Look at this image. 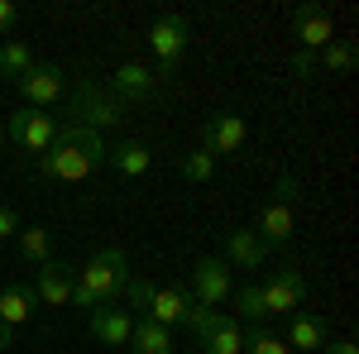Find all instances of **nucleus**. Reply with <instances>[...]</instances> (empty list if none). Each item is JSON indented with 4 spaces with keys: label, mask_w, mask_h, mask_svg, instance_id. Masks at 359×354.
<instances>
[{
    "label": "nucleus",
    "mask_w": 359,
    "mask_h": 354,
    "mask_svg": "<svg viewBox=\"0 0 359 354\" xmlns=\"http://www.w3.org/2000/svg\"><path fill=\"white\" fill-rule=\"evenodd\" d=\"M101 163H106L101 135H91L82 125H57V139L39 158V177L43 182H86Z\"/></svg>",
    "instance_id": "f257e3e1"
},
{
    "label": "nucleus",
    "mask_w": 359,
    "mask_h": 354,
    "mask_svg": "<svg viewBox=\"0 0 359 354\" xmlns=\"http://www.w3.org/2000/svg\"><path fill=\"white\" fill-rule=\"evenodd\" d=\"M130 254L125 249H96L91 259H86L82 268H77V282H72V306H82V311H96V306H115V301L125 297V287H130Z\"/></svg>",
    "instance_id": "f03ea898"
},
{
    "label": "nucleus",
    "mask_w": 359,
    "mask_h": 354,
    "mask_svg": "<svg viewBox=\"0 0 359 354\" xmlns=\"http://www.w3.org/2000/svg\"><path fill=\"white\" fill-rule=\"evenodd\" d=\"M125 101H115L111 86L101 82H77L72 86V101H67V125H82L91 135H101V130H120L125 125Z\"/></svg>",
    "instance_id": "7ed1b4c3"
},
{
    "label": "nucleus",
    "mask_w": 359,
    "mask_h": 354,
    "mask_svg": "<svg viewBox=\"0 0 359 354\" xmlns=\"http://www.w3.org/2000/svg\"><path fill=\"white\" fill-rule=\"evenodd\" d=\"M144 39H149V53H154V77L158 82H172L177 77V62L187 53V43H192V25L182 15H163V20L149 25Z\"/></svg>",
    "instance_id": "20e7f679"
},
{
    "label": "nucleus",
    "mask_w": 359,
    "mask_h": 354,
    "mask_svg": "<svg viewBox=\"0 0 359 354\" xmlns=\"http://www.w3.org/2000/svg\"><path fill=\"white\" fill-rule=\"evenodd\" d=\"M5 139H10L20 154H34V158H43V154H48V144L57 139V115L20 106L15 115H5Z\"/></svg>",
    "instance_id": "39448f33"
},
{
    "label": "nucleus",
    "mask_w": 359,
    "mask_h": 354,
    "mask_svg": "<svg viewBox=\"0 0 359 354\" xmlns=\"http://www.w3.org/2000/svg\"><path fill=\"white\" fill-rule=\"evenodd\" d=\"M230 292H235V268H230L225 259H201L192 268V292H187V297H192L196 306L216 311V306L230 301Z\"/></svg>",
    "instance_id": "423d86ee"
},
{
    "label": "nucleus",
    "mask_w": 359,
    "mask_h": 354,
    "mask_svg": "<svg viewBox=\"0 0 359 354\" xmlns=\"http://www.w3.org/2000/svg\"><path fill=\"white\" fill-rule=\"evenodd\" d=\"M15 86H20V101H25L29 110H48L57 96L67 91V72L53 67V62H34Z\"/></svg>",
    "instance_id": "0eeeda50"
},
{
    "label": "nucleus",
    "mask_w": 359,
    "mask_h": 354,
    "mask_svg": "<svg viewBox=\"0 0 359 354\" xmlns=\"http://www.w3.org/2000/svg\"><path fill=\"white\" fill-rule=\"evenodd\" d=\"M292 39H297V48H306V53H321V48L335 39L331 10H326V5H316V0L297 5V10H292Z\"/></svg>",
    "instance_id": "6e6552de"
},
{
    "label": "nucleus",
    "mask_w": 359,
    "mask_h": 354,
    "mask_svg": "<svg viewBox=\"0 0 359 354\" xmlns=\"http://www.w3.org/2000/svg\"><path fill=\"white\" fill-rule=\"evenodd\" d=\"M259 292H264V311H269V316H292L306 297V278L297 268H273V278H269Z\"/></svg>",
    "instance_id": "1a4fd4ad"
},
{
    "label": "nucleus",
    "mask_w": 359,
    "mask_h": 354,
    "mask_svg": "<svg viewBox=\"0 0 359 354\" xmlns=\"http://www.w3.org/2000/svg\"><path fill=\"white\" fill-rule=\"evenodd\" d=\"M245 139H249V130H245V120L235 115V110H216L206 125H201V149L206 154H240L245 149Z\"/></svg>",
    "instance_id": "9d476101"
},
{
    "label": "nucleus",
    "mask_w": 359,
    "mask_h": 354,
    "mask_svg": "<svg viewBox=\"0 0 359 354\" xmlns=\"http://www.w3.org/2000/svg\"><path fill=\"white\" fill-rule=\"evenodd\" d=\"M34 297L43 306H72V282H77V264H62V259H48L43 268H34Z\"/></svg>",
    "instance_id": "9b49d317"
},
{
    "label": "nucleus",
    "mask_w": 359,
    "mask_h": 354,
    "mask_svg": "<svg viewBox=\"0 0 359 354\" xmlns=\"http://www.w3.org/2000/svg\"><path fill=\"white\" fill-rule=\"evenodd\" d=\"M254 235L269 249L292 245V235H297V211H292V201H287V196H273V201L259 211V220H254Z\"/></svg>",
    "instance_id": "f8f14e48"
},
{
    "label": "nucleus",
    "mask_w": 359,
    "mask_h": 354,
    "mask_svg": "<svg viewBox=\"0 0 359 354\" xmlns=\"http://www.w3.org/2000/svg\"><path fill=\"white\" fill-rule=\"evenodd\" d=\"M158 77H154V67H144V62H120L111 77V96L115 101H125V106H135V101H154L158 96Z\"/></svg>",
    "instance_id": "ddd939ff"
},
{
    "label": "nucleus",
    "mask_w": 359,
    "mask_h": 354,
    "mask_svg": "<svg viewBox=\"0 0 359 354\" xmlns=\"http://www.w3.org/2000/svg\"><path fill=\"white\" fill-rule=\"evenodd\" d=\"M86 326L101 345H130V330H135V316L125 306H96L86 311Z\"/></svg>",
    "instance_id": "4468645a"
},
{
    "label": "nucleus",
    "mask_w": 359,
    "mask_h": 354,
    "mask_svg": "<svg viewBox=\"0 0 359 354\" xmlns=\"http://www.w3.org/2000/svg\"><path fill=\"white\" fill-rule=\"evenodd\" d=\"M287 350L292 354H316L326 340H331V330H326V321L321 316H311V311H292V326H287Z\"/></svg>",
    "instance_id": "2eb2a0df"
},
{
    "label": "nucleus",
    "mask_w": 359,
    "mask_h": 354,
    "mask_svg": "<svg viewBox=\"0 0 359 354\" xmlns=\"http://www.w3.org/2000/svg\"><path fill=\"white\" fill-rule=\"evenodd\" d=\"M264 259H269V245L254 230H230L225 235V264L230 268H264Z\"/></svg>",
    "instance_id": "dca6fc26"
},
{
    "label": "nucleus",
    "mask_w": 359,
    "mask_h": 354,
    "mask_svg": "<svg viewBox=\"0 0 359 354\" xmlns=\"http://www.w3.org/2000/svg\"><path fill=\"white\" fill-rule=\"evenodd\" d=\"M106 163L115 172H125V177H144L149 168H154V154H149V144H139V139H120L106 149Z\"/></svg>",
    "instance_id": "f3484780"
},
{
    "label": "nucleus",
    "mask_w": 359,
    "mask_h": 354,
    "mask_svg": "<svg viewBox=\"0 0 359 354\" xmlns=\"http://www.w3.org/2000/svg\"><path fill=\"white\" fill-rule=\"evenodd\" d=\"M34 306H39V297H34V287H20V282H10L5 292H0V326L20 330L34 316Z\"/></svg>",
    "instance_id": "a211bd4d"
},
{
    "label": "nucleus",
    "mask_w": 359,
    "mask_h": 354,
    "mask_svg": "<svg viewBox=\"0 0 359 354\" xmlns=\"http://www.w3.org/2000/svg\"><path fill=\"white\" fill-rule=\"evenodd\" d=\"M187 306H192V297H187V292H172V287H158L144 316H149V321H158V326H168V330H172V326H182V316H187Z\"/></svg>",
    "instance_id": "6ab92c4d"
},
{
    "label": "nucleus",
    "mask_w": 359,
    "mask_h": 354,
    "mask_svg": "<svg viewBox=\"0 0 359 354\" xmlns=\"http://www.w3.org/2000/svg\"><path fill=\"white\" fill-rule=\"evenodd\" d=\"M130 350L135 354H172V330L149 321V316H139L135 330H130Z\"/></svg>",
    "instance_id": "aec40b11"
},
{
    "label": "nucleus",
    "mask_w": 359,
    "mask_h": 354,
    "mask_svg": "<svg viewBox=\"0 0 359 354\" xmlns=\"http://www.w3.org/2000/svg\"><path fill=\"white\" fill-rule=\"evenodd\" d=\"M15 245H20V259H25L29 268H43L53 259V245H48V230L43 225H20Z\"/></svg>",
    "instance_id": "412c9836"
},
{
    "label": "nucleus",
    "mask_w": 359,
    "mask_h": 354,
    "mask_svg": "<svg viewBox=\"0 0 359 354\" xmlns=\"http://www.w3.org/2000/svg\"><path fill=\"white\" fill-rule=\"evenodd\" d=\"M316 67H326L331 77H350V72H355V43H350V39H331V43L316 53Z\"/></svg>",
    "instance_id": "4be33fe9"
},
{
    "label": "nucleus",
    "mask_w": 359,
    "mask_h": 354,
    "mask_svg": "<svg viewBox=\"0 0 359 354\" xmlns=\"http://www.w3.org/2000/svg\"><path fill=\"white\" fill-rule=\"evenodd\" d=\"M29 67H34V53H29V43H25V39H5V43H0V77L20 82Z\"/></svg>",
    "instance_id": "5701e85b"
},
{
    "label": "nucleus",
    "mask_w": 359,
    "mask_h": 354,
    "mask_svg": "<svg viewBox=\"0 0 359 354\" xmlns=\"http://www.w3.org/2000/svg\"><path fill=\"white\" fill-rule=\"evenodd\" d=\"M177 172H182L187 182L201 187V182H211V177H216V154H206V149L196 144V149H187V154H177Z\"/></svg>",
    "instance_id": "b1692460"
},
{
    "label": "nucleus",
    "mask_w": 359,
    "mask_h": 354,
    "mask_svg": "<svg viewBox=\"0 0 359 354\" xmlns=\"http://www.w3.org/2000/svg\"><path fill=\"white\" fill-rule=\"evenodd\" d=\"M230 301H235V316H240V321L264 326V316H269V311H264V292H259L254 282H249V287H235V292H230Z\"/></svg>",
    "instance_id": "393cba45"
},
{
    "label": "nucleus",
    "mask_w": 359,
    "mask_h": 354,
    "mask_svg": "<svg viewBox=\"0 0 359 354\" xmlns=\"http://www.w3.org/2000/svg\"><path fill=\"white\" fill-rule=\"evenodd\" d=\"M240 354H292V350H287L283 335H273V330H264V326H249L245 330V350Z\"/></svg>",
    "instance_id": "a878e982"
},
{
    "label": "nucleus",
    "mask_w": 359,
    "mask_h": 354,
    "mask_svg": "<svg viewBox=\"0 0 359 354\" xmlns=\"http://www.w3.org/2000/svg\"><path fill=\"white\" fill-rule=\"evenodd\" d=\"M154 292H158V287H154L149 278H130V287H125V301H130V306H139V316H144V311H149V301H154Z\"/></svg>",
    "instance_id": "bb28decb"
},
{
    "label": "nucleus",
    "mask_w": 359,
    "mask_h": 354,
    "mask_svg": "<svg viewBox=\"0 0 359 354\" xmlns=\"http://www.w3.org/2000/svg\"><path fill=\"white\" fill-rule=\"evenodd\" d=\"M10 235H20V211L15 206H0V240H10Z\"/></svg>",
    "instance_id": "cd10ccee"
},
{
    "label": "nucleus",
    "mask_w": 359,
    "mask_h": 354,
    "mask_svg": "<svg viewBox=\"0 0 359 354\" xmlns=\"http://www.w3.org/2000/svg\"><path fill=\"white\" fill-rule=\"evenodd\" d=\"M15 25H20V10L10 0H0V34H15Z\"/></svg>",
    "instance_id": "c85d7f7f"
},
{
    "label": "nucleus",
    "mask_w": 359,
    "mask_h": 354,
    "mask_svg": "<svg viewBox=\"0 0 359 354\" xmlns=\"http://www.w3.org/2000/svg\"><path fill=\"white\" fill-rule=\"evenodd\" d=\"M311 67H316V53H306V48H297V53H292V77H306Z\"/></svg>",
    "instance_id": "c756f323"
},
{
    "label": "nucleus",
    "mask_w": 359,
    "mask_h": 354,
    "mask_svg": "<svg viewBox=\"0 0 359 354\" xmlns=\"http://www.w3.org/2000/svg\"><path fill=\"white\" fill-rule=\"evenodd\" d=\"M316 354H359V345H355V340H326Z\"/></svg>",
    "instance_id": "7c9ffc66"
},
{
    "label": "nucleus",
    "mask_w": 359,
    "mask_h": 354,
    "mask_svg": "<svg viewBox=\"0 0 359 354\" xmlns=\"http://www.w3.org/2000/svg\"><path fill=\"white\" fill-rule=\"evenodd\" d=\"M10 345H15V330H10V326H0V350H10Z\"/></svg>",
    "instance_id": "2f4dec72"
},
{
    "label": "nucleus",
    "mask_w": 359,
    "mask_h": 354,
    "mask_svg": "<svg viewBox=\"0 0 359 354\" xmlns=\"http://www.w3.org/2000/svg\"><path fill=\"white\" fill-rule=\"evenodd\" d=\"M0 149H5V115H0Z\"/></svg>",
    "instance_id": "473e14b6"
}]
</instances>
